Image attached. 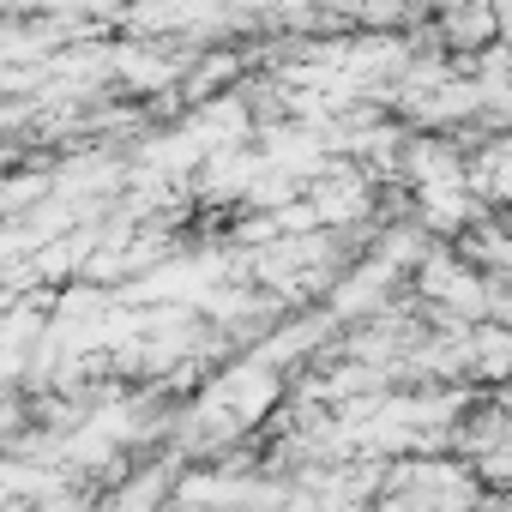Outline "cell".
I'll list each match as a JSON object with an SVG mask.
<instances>
[{
  "label": "cell",
  "instance_id": "1",
  "mask_svg": "<svg viewBox=\"0 0 512 512\" xmlns=\"http://www.w3.org/2000/svg\"><path fill=\"white\" fill-rule=\"evenodd\" d=\"M115 79H127L133 91H163V85L175 79V67H169L163 55H151V49L121 43V49H115Z\"/></svg>",
  "mask_w": 512,
  "mask_h": 512
}]
</instances>
